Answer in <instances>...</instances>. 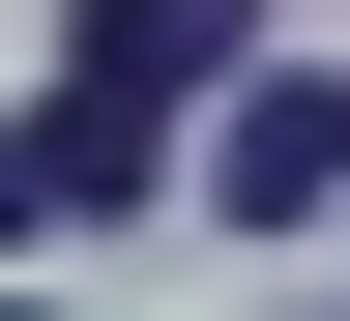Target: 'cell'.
Wrapping results in <instances>:
<instances>
[{
	"instance_id": "cell-1",
	"label": "cell",
	"mask_w": 350,
	"mask_h": 321,
	"mask_svg": "<svg viewBox=\"0 0 350 321\" xmlns=\"http://www.w3.org/2000/svg\"><path fill=\"white\" fill-rule=\"evenodd\" d=\"M234 29H262V0H88L59 88H146V117H175V88H234Z\"/></svg>"
},
{
	"instance_id": "cell-2",
	"label": "cell",
	"mask_w": 350,
	"mask_h": 321,
	"mask_svg": "<svg viewBox=\"0 0 350 321\" xmlns=\"http://www.w3.org/2000/svg\"><path fill=\"white\" fill-rule=\"evenodd\" d=\"M234 205L321 234V205H350V88H234Z\"/></svg>"
},
{
	"instance_id": "cell-3",
	"label": "cell",
	"mask_w": 350,
	"mask_h": 321,
	"mask_svg": "<svg viewBox=\"0 0 350 321\" xmlns=\"http://www.w3.org/2000/svg\"><path fill=\"white\" fill-rule=\"evenodd\" d=\"M29 205L117 234V205H146V88H59V117H29Z\"/></svg>"
}]
</instances>
